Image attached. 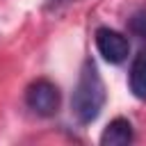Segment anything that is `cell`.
Listing matches in <instances>:
<instances>
[{"label":"cell","instance_id":"obj_1","mask_svg":"<svg viewBox=\"0 0 146 146\" xmlns=\"http://www.w3.org/2000/svg\"><path fill=\"white\" fill-rule=\"evenodd\" d=\"M105 105V84H103V78L98 73V66L87 59L80 68V75H78V84L73 89V96H71V114L78 123L87 125L91 121L98 119L100 110Z\"/></svg>","mask_w":146,"mask_h":146},{"label":"cell","instance_id":"obj_2","mask_svg":"<svg viewBox=\"0 0 146 146\" xmlns=\"http://www.w3.org/2000/svg\"><path fill=\"white\" fill-rule=\"evenodd\" d=\"M25 103H27V107L34 114H39V116H52L59 110L62 94H59L57 84H52L50 80H36V82H32L27 87Z\"/></svg>","mask_w":146,"mask_h":146},{"label":"cell","instance_id":"obj_3","mask_svg":"<svg viewBox=\"0 0 146 146\" xmlns=\"http://www.w3.org/2000/svg\"><path fill=\"white\" fill-rule=\"evenodd\" d=\"M96 48H98V52L103 55L105 62L121 64V62H125V57L130 52V41H128V36H123L116 30L98 27L96 30Z\"/></svg>","mask_w":146,"mask_h":146},{"label":"cell","instance_id":"obj_4","mask_svg":"<svg viewBox=\"0 0 146 146\" xmlns=\"http://www.w3.org/2000/svg\"><path fill=\"white\" fill-rule=\"evenodd\" d=\"M132 141V123L123 116L107 123L100 135V146H125Z\"/></svg>","mask_w":146,"mask_h":146},{"label":"cell","instance_id":"obj_5","mask_svg":"<svg viewBox=\"0 0 146 146\" xmlns=\"http://www.w3.org/2000/svg\"><path fill=\"white\" fill-rule=\"evenodd\" d=\"M128 82H130V91L135 98H146V50H139L132 59V66H130V75H128Z\"/></svg>","mask_w":146,"mask_h":146},{"label":"cell","instance_id":"obj_6","mask_svg":"<svg viewBox=\"0 0 146 146\" xmlns=\"http://www.w3.org/2000/svg\"><path fill=\"white\" fill-rule=\"evenodd\" d=\"M130 30H132V34H137L139 39H146V9L137 11V14L130 18Z\"/></svg>","mask_w":146,"mask_h":146}]
</instances>
